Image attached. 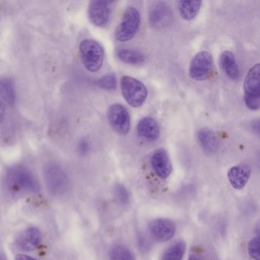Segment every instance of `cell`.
Returning <instances> with one entry per match:
<instances>
[{
    "label": "cell",
    "instance_id": "cell-7",
    "mask_svg": "<svg viewBox=\"0 0 260 260\" xmlns=\"http://www.w3.org/2000/svg\"><path fill=\"white\" fill-rule=\"evenodd\" d=\"M108 120L112 128L120 135L128 134L131 128V117L127 109L122 105L115 103L109 107Z\"/></svg>",
    "mask_w": 260,
    "mask_h": 260
},
{
    "label": "cell",
    "instance_id": "cell-1",
    "mask_svg": "<svg viewBox=\"0 0 260 260\" xmlns=\"http://www.w3.org/2000/svg\"><path fill=\"white\" fill-rule=\"evenodd\" d=\"M9 188L16 193L38 192L40 185L34 175L25 167H16L7 173Z\"/></svg>",
    "mask_w": 260,
    "mask_h": 260
},
{
    "label": "cell",
    "instance_id": "cell-3",
    "mask_svg": "<svg viewBox=\"0 0 260 260\" xmlns=\"http://www.w3.org/2000/svg\"><path fill=\"white\" fill-rule=\"evenodd\" d=\"M121 90L125 101L135 108L142 106L148 95L145 85L129 76H124L121 79Z\"/></svg>",
    "mask_w": 260,
    "mask_h": 260
},
{
    "label": "cell",
    "instance_id": "cell-12",
    "mask_svg": "<svg viewBox=\"0 0 260 260\" xmlns=\"http://www.w3.org/2000/svg\"><path fill=\"white\" fill-rule=\"evenodd\" d=\"M42 241V235L39 229L30 228L19 234L16 245L20 250L30 252L39 247Z\"/></svg>",
    "mask_w": 260,
    "mask_h": 260
},
{
    "label": "cell",
    "instance_id": "cell-6",
    "mask_svg": "<svg viewBox=\"0 0 260 260\" xmlns=\"http://www.w3.org/2000/svg\"><path fill=\"white\" fill-rule=\"evenodd\" d=\"M213 69V57L208 51H200L192 60L189 67V76L196 81H204L211 76Z\"/></svg>",
    "mask_w": 260,
    "mask_h": 260
},
{
    "label": "cell",
    "instance_id": "cell-11",
    "mask_svg": "<svg viewBox=\"0 0 260 260\" xmlns=\"http://www.w3.org/2000/svg\"><path fill=\"white\" fill-rule=\"evenodd\" d=\"M110 2L107 1H92L89 4L88 15L89 20L99 27L105 26L110 16Z\"/></svg>",
    "mask_w": 260,
    "mask_h": 260
},
{
    "label": "cell",
    "instance_id": "cell-20",
    "mask_svg": "<svg viewBox=\"0 0 260 260\" xmlns=\"http://www.w3.org/2000/svg\"><path fill=\"white\" fill-rule=\"evenodd\" d=\"M0 95L6 103L13 105L16 101V92L13 81L9 78L0 80Z\"/></svg>",
    "mask_w": 260,
    "mask_h": 260
},
{
    "label": "cell",
    "instance_id": "cell-14",
    "mask_svg": "<svg viewBox=\"0 0 260 260\" xmlns=\"http://www.w3.org/2000/svg\"><path fill=\"white\" fill-rule=\"evenodd\" d=\"M251 170L246 164H240L231 167L228 172L230 184L234 189H242L250 177Z\"/></svg>",
    "mask_w": 260,
    "mask_h": 260
},
{
    "label": "cell",
    "instance_id": "cell-5",
    "mask_svg": "<svg viewBox=\"0 0 260 260\" xmlns=\"http://www.w3.org/2000/svg\"><path fill=\"white\" fill-rule=\"evenodd\" d=\"M141 15L135 7L126 9L121 22L115 29V37L118 42H125L132 40L139 30Z\"/></svg>",
    "mask_w": 260,
    "mask_h": 260
},
{
    "label": "cell",
    "instance_id": "cell-16",
    "mask_svg": "<svg viewBox=\"0 0 260 260\" xmlns=\"http://www.w3.org/2000/svg\"><path fill=\"white\" fill-rule=\"evenodd\" d=\"M219 62L220 68L228 78L231 80H237L240 78V69L232 52L223 51L220 54Z\"/></svg>",
    "mask_w": 260,
    "mask_h": 260
},
{
    "label": "cell",
    "instance_id": "cell-17",
    "mask_svg": "<svg viewBox=\"0 0 260 260\" xmlns=\"http://www.w3.org/2000/svg\"><path fill=\"white\" fill-rule=\"evenodd\" d=\"M198 139L201 147L207 153H213L217 150L218 143L215 133L209 128H202L198 133Z\"/></svg>",
    "mask_w": 260,
    "mask_h": 260
},
{
    "label": "cell",
    "instance_id": "cell-23",
    "mask_svg": "<svg viewBox=\"0 0 260 260\" xmlns=\"http://www.w3.org/2000/svg\"><path fill=\"white\" fill-rule=\"evenodd\" d=\"M95 84L106 90H113L117 87V79L114 74H109L95 82Z\"/></svg>",
    "mask_w": 260,
    "mask_h": 260
},
{
    "label": "cell",
    "instance_id": "cell-29",
    "mask_svg": "<svg viewBox=\"0 0 260 260\" xmlns=\"http://www.w3.org/2000/svg\"><path fill=\"white\" fill-rule=\"evenodd\" d=\"M188 260H204L203 258H200L199 256H197L196 255H191L188 257Z\"/></svg>",
    "mask_w": 260,
    "mask_h": 260
},
{
    "label": "cell",
    "instance_id": "cell-8",
    "mask_svg": "<svg viewBox=\"0 0 260 260\" xmlns=\"http://www.w3.org/2000/svg\"><path fill=\"white\" fill-rule=\"evenodd\" d=\"M148 19L153 28L161 29L173 22V10L166 2L154 3L149 9Z\"/></svg>",
    "mask_w": 260,
    "mask_h": 260
},
{
    "label": "cell",
    "instance_id": "cell-4",
    "mask_svg": "<svg viewBox=\"0 0 260 260\" xmlns=\"http://www.w3.org/2000/svg\"><path fill=\"white\" fill-rule=\"evenodd\" d=\"M260 65H254L244 80V101L246 107L257 111L260 107Z\"/></svg>",
    "mask_w": 260,
    "mask_h": 260
},
{
    "label": "cell",
    "instance_id": "cell-30",
    "mask_svg": "<svg viewBox=\"0 0 260 260\" xmlns=\"http://www.w3.org/2000/svg\"><path fill=\"white\" fill-rule=\"evenodd\" d=\"M0 260H7V258H6V257L4 256V255L0 254Z\"/></svg>",
    "mask_w": 260,
    "mask_h": 260
},
{
    "label": "cell",
    "instance_id": "cell-2",
    "mask_svg": "<svg viewBox=\"0 0 260 260\" xmlns=\"http://www.w3.org/2000/svg\"><path fill=\"white\" fill-rule=\"evenodd\" d=\"M80 54L83 64L89 72H98L104 61V51L101 45L92 39H86L80 45Z\"/></svg>",
    "mask_w": 260,
    "mask_h": 260
},
{
    "label": "cell",
    "instance_id": "cell-21",
    "mask_svg": "<svg viewBox=\"0 0 260 260\" xmlns=\"http://www.w3.org/2000/svg\"><path fill=\"white\" fill-rule=\"evenodd\" d=\"M186 250L185 242L180 241L173 244L167 249L162 255V260H182Z\"/></svg>",
    "mask_w": 260,
    "mask_h": 260
},
{
    "label": "cell",
    "instance_id": "cell-25",
    "mask_svg": "<svg viewBox=\"0 0 260 260\" xmlns=\"http://www.w3.org/2000/svg\"><path fill=\"white\" fill-rule=\"evenodd\" d=\"M248 252L253 259L260 260L259 238L258 237H254L249 242V246H248Z\"/></svg>",
    "mask_w": 260,
    "mask_h": 260
},
{
    "label": "cell",
    "instance_id": "cell-9",
    "mask_svg": "<svg viewBox=\"0 0 260 260\" xmlns=\"http://www.w3.org/2000/svg\"><path fill=\"white\" fill-rule=\"evenodd\" d=\"M45 177L48 188L53 193L61 194L68 188V176L57 164H49L45 167Z\"/></svg>",
    "mask_w": 260,
    "mask_h": 260
},
{
    "label": "cell",
    "instance_id": "cell-19",
    "mask_svg": "<svg viewBox=\"0 0 260 260\" xmlns=\"http://www.w3.org/2000/svg\"><path fill=\"white\" fill-rule=\"evenodd\" d=\"M117 57L121 61L132 65H138L143 63L145 60L144 54L135 50L120 48L115 52Z\"/></svg>",
    "mask_w": 260,
    "mask_h": 260
},
{
    "label": "cell",
    "instance_id": "cell-10",
    "mask_svg": "<svg viewBox=\"0 0 260 260\" xmlns=\"http://www.w3.org/2000/svg\"><path fill=\"white\" fill-rule=\"evenodd\" d=\"M149 231L155 240L167 242L174 237L176 226L173 220L168 218H157L149 223Z\"/></svg>",
    "mask_w": 260,
    "mask_h": 260
},
{
    "label": "cell",
    "instance_id": "cell-27",
    "mask_svg": "<svg viewBox=\"0 0 260 260\" xmlns=\"http://www.w3.org/2000/svg\"><path fill=\"white\" fill-rule=\"evenodd\" d=\"M16 260H36V258L28 256L27 255H23V254H19L16 255Z\"/></svg>",
    "mask_w": 260,
    "mask_h": 260
},
{
    "label": "cell",
    "instance_id": "cell-26",
    "mask_svg": "<svg viewBox=\"0 0 260 260\" xmlns=\"http://www.w3.org/2000/svg\"><path fill=\"white\" fill-rule=\"evenodd\" d=\"M6 107L3 100L0 99V124L4 121V117H5Z\"/></svg>",
    "mask_w": 260,
    "mask_h": 260
},
{
    "label": "cell",
    "instance_id": "cell-24",
    "mask_svg": "<svg viewBox=\"0 0 260 260\" xmlns=\"http://www.w3.org/2000/svg\"><path fill=\"white\" fill-rule=\"evenodd\" d=\"M115 194L117 201L121 205H127L130 200L129 192L124 185H117L115 188Z\"/></svg>",
    "mask_w": 260,
    "mask_h": 260
},
{
    "label": "cell",
    "instance_id": "cell-22",
    "mask_svg": "<svg viewBox=\"0 0 260 260\" xmlns=\"http://www.w3.org/2000/svg\"><path fill=\"white\" fill-rule=\"evenodd\" d=\"M109 255L110 260H135L133 252L124 245H115Z\"/></svg>",
    "mask_w": 260,
    "mask_h": 260
},
{
    "label": "cell",
    "instance_id": "cell-13",
    "mask_svg": "<svg viewBox=\"0 0 260 260\" xmlns=\"http://www.w3.org/2000/svg\"><path fill=\"white\" fill-rule=\"evenodd\" d=\"M151 165L155 173L162 179H167L173 171L171 161L165 149H158L153 153Z\"/></svg>",
    "mask_w": 260,
    "mask_h": 260
},
{
    "label": "cell",
    "instance_id": "cell-28",
    "mask_svg": "<svg viewBox=\"0 0 260 260\" xmlns=\"http://www.w3.org/2000/svg\"><path fill=\"white\" fill-rule=\"evenodd\" d=\"M87 149L88 146L86 142H82L81 144H80V150L82 153H86V152L87 151Z\"/></svg>",
    "mask_w": 260,
    "mask_h": 260
},
{
    "label": "cell",
    "instance_id": "cell-18",
    "mask_svg": "<svg viewBox=\"0 0 260 260\" xmlns=\"http://www.w3.org/2000/svg\"><path fill=\"white\" fill-rule=\"evenodd\" d=\"M202 4V1H180L178 5L179 15L184 20H192L199 13Z\"/></svg>",
    "mask_w": 260,
    "mask_h": 260
},
{
    "label": "cell",
    "instance_id": "cell-15",
    "mask_svg": "<svg viewBox=\"0 0 260 260\" xmlns=\"http://www.w3.org/2000/svg\"><path fill=\"white\" fill-rule=\"evenodd\" d=\"M137 134L144 139L155 141L159 137L160 129L156 120L150 117H144L137 125Z\"/></svg>",
    "mask_w": 260,
    "mask_h": 260
}]
</instances>
